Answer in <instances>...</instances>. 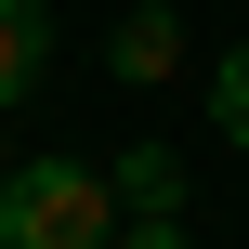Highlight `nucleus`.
I'll list each match as a JSON object with an SVG mask.
<instances>
[{
  "label": "nucleus",
  "mask_w": 249,
  "mask_h": 249,
  "mask_svg": "<svg viewBox=\"0 0 249 249\" xmlns=\"http://www.w3.org/2000/svg\"><path fill=\"white\" fill-rule=\"evenodd\" d=\"M118 223L131 210L92 158H13L0 171V249H105Z\"/></svg>",
  "instance_id": "nucleus-1"
},
{
  "label": "nucleus",
  "mask_w": 249,
  "mask_h": 249,
  "mask_svg": "<svg viewBox=\"0 0 249 249\" xmlns=\"http://www.w3.org/2000/svg\"><path fill=\"white\" fill-rule=\"evenodd\" d=\"M105 66H118L131 92H158V79L184 66V26H171V0H131V13L105 26Z\"/></svg>",
  "instance_id": "nucleus-2"
},
{
  "label": "nucleus",
  "mask_w": 249,
  "mask_h": 249,
  "mask_svg": "<svg viewBox=\"0 0 249 249\" xmlns=\"http://www.w3.org/2000/svg\"><path fill=\"white\" fill-rule=\"evenodd\" d=\"M39 79H53V13H39V0H0V118H13Z\"/></svg>",
  "instance_id": "nucleus-3"
},
{
  "label": "nucleus",
  "mask_w": 249,
  "mask_h": 249,
  "mask_svg": "<svg viewBox=\"0 0 249 249\" xmlns=\"http://www.w3.org/2000/svg\"><path fill=\"white\" fill-rule=\"evenodd\" d=\"M105 184H118V210H184V158H171V144H131Z\"/></svg>",
  "instance_id": "nucleus-4"
},
{
  "label": "nucleus",
  "mask_w": 249,
  "mask_h": 249,
  "mask_svg": "<svg viewBox=\"0 0 249 249\" xmlns=\"http://www.w3.org/2000/svg\"><path fill=\"white\" fill-rule=\"evenodd\" d=\"M210 131H223V144L249 158V39L223 53V66H210Z\"/></svg>",
  "instance_id": "nucleus-5"
},
{
  "label": "nucleus",
  "mask_w": 249,
  "mask_h": 249,
  "mask_svg": "<svg viewBox=\"0 0 249 249\" xmlns=\"http://www.w3.org/2000/svg\"><path fill=\"white\" fill-rule=\"evenodd\" d=\"M105 249H184V223H171V210H131V223H118Z\"/></svg>",
  "instance_id": "nucleus-6"
},
{
  "label": "nucleus",
  "mask_w": 249,
  "mask_h": 249,
  "mask_svg": "<svg viewBox=\"0 0 249 249\" xmlns=\"http://www.w3.org/2000/svg\"><path fill=\"white\" fill-rule=\"evenodd\" d=\"M0 171H13V144H0Z\"/></svg>",
  "instance_id": "nucleus-7"
}]
</instances>
